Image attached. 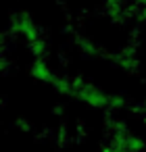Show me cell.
<instances>
[{
    "label": "cell",
    "instance_id": "obj_1",
    "mask_svg": "<svg viewBox=\"0 0 146 152\" xmlns=\"http://www.w3.org/2000/svg\"><path fill=\"white\" fill-rule=\"evenodd\" d=\"M75 83V98L84 104H88L90 108H100V110H109L111 106V94L102 92L98 86L81 81V79H73Z\"/></svg>",
    "mask_w": 146,
    "mask_h": 152
},
{
    "label": "cell",
    "instance_id": "obj_2",
    "mask_svg": "<svg viewBox=\"0 0 146 152\" xmlns=\"http://www.w3.org/2000/svg\"><path fill=\"white\" fill-rule=\"evenodd\" d=\"M11 29H13L15 36L23 38L25 44L40 38V31H38L36 23H34L32 15H27V13H17V15H13V19H11Z\"/></svg>",
    "mask_w": 146,
    "mask_h": 152
},
{
    "label": "cell",
    "instance_id": "obj_3",
    "mask_svg": "<svg viewBox=\"0 0 146 152\" xmlns=\"http://www.w3.org/2000/svg\"><path fill=\"white\" fill-rule=\"evenodd\" d=\"M29 73H32L34 79H40V81H46V83H50L52 77L56 75V73L52 71V67L48 65L46 58H34L32 65H29Z\"/></svg>",
    "mask_w": 146,
    "mask_h": 152
},
{
    "label": "cell",
    "instance_id": "obj_4",
    "mask_svg": "<svg viewBox=\"0 0 146 152\" xmlns=\"http://www.w3.org/2000/svg\"><path fill=\"white\" fill-rule=\"evenodd\" d=\"M77 48H79L81 56H86V58H98L100 56V46H96L92 40L77 38Z\"/></svg>",
    "mask_w": 146,
    "mask_h": 152
}]
</instances>
